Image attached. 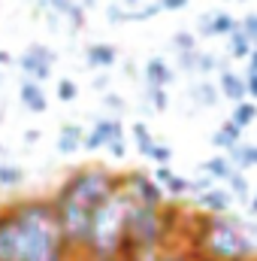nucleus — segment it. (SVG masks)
Returning a JSON list of instances; mask_svg holds the SVG:
<instances>
[{
	"mask_svg": "<svg viewBox=\"0 0 257 261\" xmlns=\"http://www.w3.org/2000/svg\"><path fill=\"white\" fill-rule=\"evenodd\" d=\"M109 82H112V79H109L106 73H100V76H94L91 88H94V91H100V94H106V91H109Z\"/></svg>",
	"mask_w": 257,
	"mask_h": 261,
	"instance_id": "36",
	"label": "nucleus"
},
{
	"mask_svg": "<svg viewBox=\"0 0 257 261\" xmlns=\"http://www.w3.org/2000/svg\"><path fill=\"white\" fill-rule=\"evenodd\" d=\"M82 143H85V128L82 125H73V122L61 125V130H58V152L61 155H76L82 149Z\"/></svg>",
	"mask_w": 257,
	"mask_h": 261,
	"instance_id": "15",
	"label": "nucleus"
},
{
	"mask_svg": "<svg viewBox=\"0 0 257 261\" xmlns=\"http://www.w3.org/2000/svg\"><path fill=\"white\" fill-rule=\"evenodd\" d=\"M130 134H133V143H136V152L148 158V155H151V149H154V143H157V140L151 137V130H148V125H145V122H136V125L130 128Z\"/></svg>",
	"mask_w": 257,
	"mask_h": 261,
	"instance_id": "22",
	"label": "nucleus"
},
{
	"mask_svg": "<svg viewBox=\"0 0 257 261\" xmlns=\"http://www.w3.org/2000/svg\"><path fill=\"white\" fill-rule=\"evenodd\" d=\"M224 189L230 192L233 200H239V203H248V197H251V182H248V176H245V173H239V170H233V173L227 176Z\"/></svg>",
	"mask_w": 257,
	"mask_h": 261,
	"instance_id": "20",
	"label": "nucleus"
},
{
	"mask_svg": "<svg viewBox=\"0 0 257 261\" xmlns=\"http://www.w3.org/2000/svg\"><path fill=\"white\" fill-rule=\"evenodd\" d=\"M55 61H58V52H55V49H49V46H43V43H30V46L15 58V64L21 67L24 79H34V82L49 79Z\"/></svg>",
	"mask_w": 257,
	"mask_h": 261,
	"instance_id": "4",
	"label": "nucleus"
},
{
	"mask_svg": "<svg viewBox=\"0 0 257 261\" xmlns=\"http://www.w3.org/2000/svg\"><path fill=\"white\" fill-rule=\"evenodd\" d=\"M24 182V170L18 164H9V161H0V189H15Z\"/></svg>",
	"mask_w": 257,
	"mask_h": 261,
	"instance_id": "24",
	"label": "nucleus"
},
{
	"mask_svg": "<svg viewBox=\"0 0 257 261\" xmlns=\"http://www.w3.org/2000/svg\"><path fill=\"white\" fill-rule=\"evenodd\" d=\"M236 24H239V21H236L230 12L212 9V12H206V15L197 18V34H200V37H230V34L236 31Z\"/></svg>",
	"mask_w": 257,
	"mask_h": 261,
	"instance_id": "7",
	"label": "nucleus"
},
{
	"mask_svg": "<svg viewBox=\"0 0 257 261\" xmlns=\"http://www.w3.org/2000/svg\"><path fill=\"white\" fill-rule=\"evenodd\" d=\"M142 103H148L151 113H164L170 110V94L160 88H142Z\"/></svg>",
	"mask_w": 257,
	"mask_h": 261,
	"instance_id": "25",
	"label": "nucleus"
},
{
	"mask_svg": "<svg viewBox=\"0 0 257 261\" xmlns=\"http://www.w3.org/2000/svg\"><path fill=\"white\" fill-rule=\"evenodd\" d=\"M188 97L194 100V107L209 110V107H215V103H218V85H215V82H209V79L191 82V85H188Z\"/></svg>",
	"mask_w": 257,
	"mask_h": 261,
	"instance_id": "17",
	"label": "nucleus"
},
{
	"mask_svg": "<svg viewBox=\"0 0 257 261\" xmlns=\"http://www.w3.org/2000/svg\"><path fill=\"white\" fill-rule=\"evenodd\" d=\"M55 94H58V100H61V103H73V100L79 97V85H76L73 79H58Z\"/></svg>",
	"mask_w": 257,
	"mask_h": 261,
	"instance_id": "28",
	"label": "nucleus"
},
{
	"mask_svg": "<svg viewBox=\"0 0 257 261\" xmlns=\"http://www.w3.org/2000/svg\"><path fill=\"white\" fill-rule=\"evenodd\" d=\"M142 79H145V88H160V91H167V88L176 82V70L167 64L160 55H154V58H148L145 67H142Z\"/></svg>",
	"mask_w": 257,
	"mask_h": 261,
	"instance_id": "10",
	"label": "nucleus"
},
{
	"mask_svg": "<svg viewBox=\"0 0 257 261\" xmlns=\"http://www.w3.org/2000/svg\"><path fill=\"white\" fill-rule=\"evenodd\" d=\"M115 140H124V125H121V119H109V116H103V119L94 122V128L91 130H85V143H82V149L97 152V149H106V146L115 143Z\"/></svg>",
	"mask_w": 257,
	"mask_h": 261,
	"instance_id": "6",
	"label": "nucleus"
},
{
	"mask_svg": "<svg viewBox=\"0 0 257 261\" xmlns=\"http://www.w3.org/2000/svg\"><path fill=\"white\" fill-rule=\"evenodd\" d=\"M121 186L130 195L133 203H142V206H164V189L142 170H130L121 176Z\"/></svg>",
	"mask_w": 257,
	"mask_h": 261,
	"instance_id": "5",
	"label": "nucleus"
},
{
	"mask_svg": "<svg viewBox=\"0 0 257 261\" xmlns=\"http://www.w3.org/2000/svg\"><path fill=\"white\" fill-rule=\"evenodd\" d=\"M233 203H236V200L230 197V192H227L224 186H215V189H209L206 195H200V197H197L194 210H200V213H206V216L218 219V216H230Z\"/></svg>",
	"mask_w": 257,
	"mask_h": 261,
	"instance_id": "8",
	"label": "nucleus"
},
{
	"mask_svg": "<svg viewBox=\"0 0 257 261\" xmlns=\"http://www.w3.org/2000/svg\"><path fill=\"white\" fill-rule=\"evenodd\" d=\"M118 189H121V176L103 164H85V167L73 170L58 186V192L52 195V210H55L61 237L73 255L82 252V246H85L91 216Z\"/></svg>",
	"mask_w": 257,
	"mask_h": 261,
	"instance_id": "1",
	"label": "nucleus"
},
{
	"mask_svg": "<svg viewBox=\"0 0 257 261\" xmlns=\"http://www.w3.org/2000/svg\"><path fill=\"white\" fill-rule=\"evenodd\" d=\"M18 100H21V107H24L27 113H34V116H43V113L49 110V97H46L43 85L34 82V79H21V85H18Z\"/></svg>",
	"mask_w": 257,
	"mask_h": 261,
	"instance_id": "11",
	"label": "nucleus"
},
{
	"mask_svg": "<svg viewBox=\"0 0 257 261\" xmlns=\"http://www.w3.org/2000/svg\"><path fill=\"white\" fill-rule=\"evenodd\" d=\"M200 173H206L209 179H221V182H227V176L233 173V164L227 161V155H215V158H206L203 164H200Z\"/></svg>",
	"mask_w": 257,
	"mask_h": 261,
	"instance_id": "19",
	"label": "nucleus"
},
{
	"mask_svg": "<svg viewBox=\"0 0 257 261\" xmlns=\"http://www.w3.org/2000/svg\"><path fill=\"white\" fill-rule=\"evenodd\" d=\"M245 213H248V219H257V186L251 189V197H248V210H245Z\"/></svg>",
	"mask_w": 257,
	"mask_h": 261,
	"instance_id": "37",
	"label": "nucleus"
},
{
	"mask_svg": "<svg viewBox=\"0 0 257 261\" xmlns=\"http://www.w3.org/2000/svg\"><path fill=\"white\" fill-rule=\"evenodd\" d=\"M191 0H157V6H160V12H179V9H185Z\"/></svg>",
	"mask_w": 257,
	"mask_h": 261,
	"instance_id": "32",
	"label": "nucleus"
},
{
	"mask_svg": "<svg viewBox=\"0 0 257 261\" xmlns=\"http://www.w3.org/2000/svg\"><path fill=\"white\" fill-rule=\"evenodd\" d=\"M245 73H257V46L251 49V55H248V61H245Z\"/></svg>",
	"mask_w": 257,
	"mask_h": 261,
	"instance_id": "38",
	"label": "nucleus"
},
{
	"mask_svg": "<svg viewBox=\"0 0 257 261\" xmlns=\"http://www.w3.org/2000/svg\"><path fill=\"white\" fill-rule=\"evenodd\" d=\"M3 82H6V79H3V70H0V88H3Z\"/></svg>",
	"mask_w": 257,
	"mask_h": 261,
	"instance_id": "42",
	"label": "nucleus"
},
{
	"mask_svg": "<svg viewBox=\"0 0 257 261\" xmlns=\"http://www.w3.org/2000/svg\"><path fill=\"white\" fill-rule=\"evenodd\" d=\"M245 94L251 103H257V73H245Z\"/></svg>",
	"mask_w": 257,
	"mask_h": 261,
	"instance_id": "33",
	"label": "nucleus"
},
{
	"mask_svg": "<svg viewBox=\"0 0 257 261\" xmlns=\"http://www.w3.org/2000/svg\"><path fill=\"white\" fill-rule=\"evenodd\" d=\"M100 100H103V107H106L112 116H124V113H127V100H124L121 94H115V91L100 94ZM112 116H109V119H112Z\"/></svg>",
	"mask_w": 257,
	"mask_h": 261,
	"instance_id": "27",
	"label": "nucleus"
},
{
	"mask_svg": "<svg viewBox=\"0 0 257 261\" xmlns=\"http://www.w3.org/2000/svg\"><path fill=\"white\" fill-rule=\"evenodd\" d=\"M118 61V49L112 43H91L85 49V64L97 67V70H109V67Z\"/></svg>",
	"mask_w": 257,
	"mask_h": 261,
	"instance_id": "13",
	"label": "nucleus"
},
{
	"mask_svg": "<svg viewBox=\"0 0 257 261\" xmlns=\"http://www.w3.org/2000/svg\"><path fill=\"white\" fill-rule=\"evenodd\" d=\"M164 192L170 197H182V195H188V179L182 176V173H176L173 167H157L154 170V176H151Z\"/></svg>",
	"mask_w": 257,
	"mask_h": 261,
	"instance_id": "14",
	"label": "nucleus"
},
{
	"mask_svg": "<svg viewBox=\"0 0 257 261\" xmlns=\"http://www.w3.org/2000/svg\"><path fill=\"white\" fill-rule=\"evenodd\" d=\"M106 149H109V155H112V158H118V161H121V158H127V143H124V140H115V143H109Z\"/></svg>",
	"mask_w": 257,
	"mask_h": 261,
	"instance_id": "34",
	"label": "nucleus"
},
{
	"mask_svg": "<svg viewBox=\"0 0 257 261\" xmlns=\"http://www.w3.org/2000/svg\"><path fill=\"white\" fill-rule=\"evenodd\" d=\"M230 122H236L242 130L248 128V125H254V122H257V103H251V100L236 103V107H233V113H230Z\"/></svg>",
	"mask_w": 257,
	"mask_h": 261,
	"instance_id": "23",
	"label": "nucleus"
},
{
	"mask_svg": "<svg viewBox=\"0 0 257 261\" xmlns=\"http://www.w3.org/2000/svg\"><path fill=\"white\" fill-rule=\"evenodd\" d=\"M157 261H191V255L182 252V249H167V252H160V258Z\"/></svg>",
	"mask_w": 257,
	"mask_h": 261,
	"instance_id": "35",
	"label": "nucleus"
},
{
	"mask_svg": "<svg viewBox=\"0 0 257 261\" xmlns=\"http://www.w3.org/2000/svg\"><path fill=\"white\" fill-rule=\"evenodd\" d=\"M9 64H15V58H12L6 49H0V70H3V67H9Z\"/></svg>",
	"mask_w": 257,
	"mask_h": 261,
	"instance_id": "40",
	"label": "nucleus"
},
{
	"mask_svg": "<svg viewBox=\"0 0 257 261\" xmlns=\"http://www.w3.org/2000/svg\"><path fill=\"white\" fill-rule=\"evenodd\" d=\"M218 94H224L233 107L236 103H242V100H248V94H245V76L242 73H236V70H224V73H218Z\"/></svg>",
	"mask_w": 257,
	"mask_h": 261,
	"instance_id": "12",
	"label": "nucleus"
},
{
	"mask_svg": "<svg viewBox=\"0 0 257 261\" xmlns=\"http://www.w3.org/2000/svg\"><path fill=\"white\" fill-rule=\"evenodd\" d=\"M227 161H230L233 170H239V173L257 167V143H245V140H242L239 146H233V149L227 152Z\"/></svg>",
	"mask_w": 257,
	"mask_h": 261,
	"instance_id": "16",
	"label": "nucleus"
},
{
	"mask_svg": "<svg viewBox=\"0 0 257 261\" xmlns=\"http://www.w3.org/2000/svg\"><path fill=\"white\" fill-rule=\"evenodd\" d=\"M227 43H230V55H233L236 61H248V55H251V49H254V46H251V40L242 34V28H239V24H236V31L227 37Z\"/></svg>",
	"mask_w": 257,
	"mask_h": 261,
	"instance_id": "21",
	"label": "nucleus"
},
{
	"mask_svg": "<svg viewBox=\"0 0 257 261\" xmlns=\"http://www.w3.org/2000/svg\"><path fill=\"white\" fill-rule=\"evenodd\" d=\"M218 182L215 179H209L206 173H200L197 179H188V195H194V197H200V195H206L209 189H215Z\"/></svg>",
	"mask_w": 257,
	"mask_h": 261,
	"instance_id": "29",
	"label": "nucleus"
},
{
	"mask_svg": "<svg viewBox=\"0 0 257 261\" xmlns=\"http://www.w3.org/2000/svg\"><path fill=\"white\" fill-rule=\"evenodd\" d=\"M188 255L191 261H254L257 243L245 237L239 216H218Z\"/></svg>",
	"mask_w": 257,
	"mask_h": 261,
	"instance_id": "3",
	"label": "nucleus"
},
{
	"mask_svg": "<svg viewBox=\"0 0 257 261\" xmlns=\"http://www.w3.org/2000/svg\"><path fill=\"white\" fill-rule=\"evenodd\" d=\"M133 200L124 192V186L109 197L88 225V237L82 246V255L100 261H118L121 258V246H124V234H127V216Z\"/></svg>",
	"mask_w": 257,
	"mask_h": 261,
	"instance_id": "2",
	"label": "nucleus"
},
{
	"mask_svg": "<svg viewBox=\"0 0 257 261\" xmlns=\"http://www.w3.org/2000/svg\"><path fill=\"white\" fill-rule=\"evenodd\" d=\"M157 167H170V161H173V149L167 146V143H154V149H151V155H148Z\"/></svg>",
	"mask_w": 257,
	"mask_h": 261,
	"instance_id": "30",
	"label": "nucleus"
},
{
	"mask_svg": "<svg viewBox=\"0 0 257 261\" xmlns=\"http://www.w3.org/2000/svg\"><path fill=\"white\" fill-rule=\"evenodd\" d=\"M173 49H176L179 55L197 52V49H200V46H197V34H191V31H176V34H173Z\"/></svg>",
	"mask_w": 257,
	"mask_h": 261,
	"instance_id": "26",
	"label": "nucleus"
},
{
	"mask_svg": "<svg viewBox=\"0 0 257 261\" xmlns=\"http://www.w3.org/2000/svg\"><path fill=\"white\" fill-rule=\"evenodd\" d=\"M40 137H43V134H40V128H27V130H24V143H37Z\"/></svg>",
	"mask_w": 257,
	"mask_h": 261,
	"instance_id": "39",
	"label": "nucleus"
},
{
	"mask_svg": "<svg viewBox=\"0 0 257 261\" xmlns=\"http://www.w3.org/2000/svg\"><path fill=\"white\" fill-rule=\"evenodd\" d=\"M18 258V228L12 206L0 210V261H15Z\"/></svg>",
	"mask_w": 257,
	"mask_h": 261,
	"instance_id": "9",
	"label": "nucleus"
},
{
	"mask_svg": "<svg viewBox=\"0 0 257 261\" xmlns=\"http://www.w3.org/2000/svg\"><path fill=\"white\" fill-rule=\"evenodd\" d=\"M124 3H139V0H124Z\"/></svg>",
	"mask_w": 257,
	"mask_h": 261,
	"instance_id": "43",
	"label": "nucleus"
},
{
	"mask_svg": "<svg viewBox=\"0 0 257 261\" xmlns=\"http://www.w3.org/2000/svg\"><path fill=\"white\" fill-rule=\"evenodd\" d=\"M239 28H242V34L251 40V46H257V12H248V15L239 21Z\"/></svg>",
	"mask_w": 257,
	"mask_h": 261,
	"instance_id": "31",
	"label": "nucleus"
},
{
	"mask_svg": "<svg viewBox=\"0 0 257 261\" xmlns=\"http://www.w3.org/2000/svg\"><path fill=\"white\" fill-rule=\"evenodd\" d=\"M242 134H245V130L239 128L236 122H230V119H227V122L215 130L209 140H212V146H215V149H227V152H230L233 146H239V143H242Z\"/></svg>",
	"mask_w": 257,
	"mask_h": 261,
	"instance_id": "18",
	"label": "nucleus"
},
{
	"mask_svg": "<svg viewBox=\"0 0 257 261\" xmlns=\"http://www.w3.org/2000/svg\"><path fill=\"white\" fill-rule=\"evenodd\" d=\"M70 261H100V258H88V255H82V252H76V255H73Z\"/></svg>",
	"mask_w": 257,
	"mask_h": 261,
	"instance_id": "41",
	"label": "nucleus"
}]
</instances>
